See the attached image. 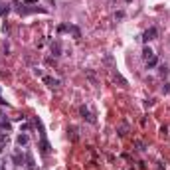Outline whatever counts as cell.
Segmentation results:
<instances>
[{
    "label": "cell",
    "mask_w": 170,
    "mask_h": 170,
    "mask_svg": "<svg viewBox=\"0 0 170 170\" xmlns=\"http://www.w3.org/2000/svg\"><path fill=\"white\" fill-rule=\"evenodd\" d=\"M79 113H81V117H83V119H85L87 123H91V125H95V123H97V119H95V115L89 111V107L81 105V107H79Z\"/></svg>",
    "instance_id": "cell-1"
},
{
    "label": "cell",
    "mask_w": 170,
    "mask_h": 170,
    "mask_svg": "<svg viewBox=\"0 0 170 170\" xmlns=\"http://www.w3.org/2000/svg\"><path fill=\"white\" fill-rule=\"evenodd\" d=\"M67 32L73 36V40H81V30L77 28V26H71V24H69V26H67Z\"/></svg>",
    "instance_id": "cell-8"
},
{
    "label": "cell",
    "mask_w": 170,
    "mask_h": 170,
    "mask_svg": "<svg viewBox=\"0 0 170 170\" xmlns=\"http://www.w3.org/2000/svg\"><path fill=\"white\" fill-rule=\"evenodd\" d=\"M8 140H10V136H8V133H0V152L6 148V145H8Z\"/></svg>",
    "instance_id": "cell-9"
},
{
    "label": "cell",
    "mask_w": 170,
    "mask_h": 170,
    "mask_svg": "<svg viewBox=\"0 0 170 170\" xmlns=\"http://www.w3.org/2000/svg\"><path fill=\"white\" fill-rule=\"evenodd\" d=\"M44 83L47 85V87H52V89H57V87L61 85V81L59 79H56V77H47V75L44 77Z\"/></svg>",
    "instance_id": "cell-5"
},
{
    "label": "cell",
    "mask_w": 170,
    "mask_h": 170,
    "mask_svg": "<svg viewBox=\"0 0 170 170\" xmlns=\"http://www.w3.org/2000/svg\"><path fill=\"white\" fill-rule=\"evenodd\" d=\"M67 133H69V136H71V140H73V142H75V140L79 138V136H77V127H69Z\"/></svg>",
    "instance_id": "cell-14"
},
{
    "label": "cell",
    "mask_w": 170,
    "mask_h": 170,
    "mask_svg": "<svg viewBox=\"0 0 170 170\" xmlns=\"http://www.w3.org/2000/svg\"><path fill=\"white\" fill-rule=\"evenodd\" d=\"M152 56H154V52H152V50H150L148 45H145V47H142V59L147 61V59H150Z\"/></svg>",
    "instance_id": "cell-12"
},
{
    "label": "cell",
    "mask_w": 170,
    "mask_h": 170,
    "mask_svg": "<svg viewBox=\"0 0 170 170\" xmlns=\"http://www.w3.org/2000/svg\"><path fill=\"white\" fill-rule=\"evenodd\" d=\"M135 147L138 148V150H140V152H142V150H147V145H145V142H142V140H135Z\"/></svg>",
    "instance_id": "cell-17"
},
{
    "label": "cell",
    "mask_w": 170,
    "mask_h": 170,
    "mask_svg": "<svg viewBox=\"0 0 170 170\" xmlns=\"http://www.w3.org/2000/svg\"><path fill=\"white\" fill-rule=\"evenodd\" d=\"M162 93H164V95H168V93H170V85H168V83L162 85Z\"/></svg>",
    "instance_id": "cell-20"
},
{
    "label": "cell",
    "mask_w": 170,
    "mask_h": 170,
    "mask_svg": "<svg viewBox=\"0 0 170 170\" xmlns=\"http://www.w3.org/2000/svg\"><path fill=\"white\" fill-rule=\"evenodd\" d=\"M0 127H2V129H6V131H10V123H8V119H6L2 113H0Z\"/></svg>",
    "instance_id": "cell-15"
},
{
    "label": "cell",
    "mask_w": 170,
    "mask_h": 170,
    "mask_svg": "<svg viewBox=\"0 0 170 170\" xmlns=\"http://www.w3.org/2000/svg\"><path fill=\"white\" fill-rule=\"evenodd\" d=\"M111 71H113V79L117 81V83H119L121 87H127V85H129V81H127L125 77L121 75V71H119V69H117V67H113V69H111Z\"/></svg>",
    "instance_id": "cell-4"
},
{
    "label": "cell",
    "mask_w": 170,
    "mask_h": 170,
    "mask_svg": "<svg viewBox=\"0 0 170 170\" xmlns=\"http://www.w3.org/2000/svg\"><path fill=\"white\" fill-rule=\"evenodd\" d=\"M127 2H131V0H127Z\"/></svg>",
    "instance_id": "cell-27"
},
{
    "label": "cell",
    "mask_w": 170,
    "mask_h": 170,
    "mask_svg": "<svg viewBox=\"0 0 170 170\" xmlns=\"http://www.w3.org/2000/svg\"><path fill=\"white\" fill-rule=\"evenodd\" d=\"M40 147H42V152H44V154H50V142L45 140L44 133H42V142H40Z\"/></svg>",
    "instance_id": "cell-11"
},
{
    "label": "cell",
    "mask_w": 170,
    "mask_h": 170,
    "mask_svg": "<svg viewBox=\"0 0 170 170\" xmlns=\"http://www.w3.org/2000/svg\"><path fill=\"white\" fill-rule=\"evenodd\" d=\"M129 129H131V127H129V123H127V121H123V123H121V127L117 129V133H119V136H125L127 133H129Z\"/></svg>",
    "instance_id": "cell-10"
},
{
    "label": "cell",
    "mask_w": 170,
    "mask_h": 170,
    "mask_svg": "<svg viewBox=\"0 0 170 170\" xmlns=\"http://www.w3.org/2000/svg\"><path fill=\"white\" fill-rule=\"evenodd\" d=\"M34 2H38V0H26V4H34Z\"/></svg>",
    "instance_id": "cell-24"
},
{
    "label": "cell",
    "mask_w": 170,
    "mask_h": 170,
    "mask_svg": "<svg viewBox=\"0 0 170 170\" xmlns=\"http://www.w3.org/2000/svg\"><path fill=\"white\" fill-rule=\"evenodd\" d=\"M156 36H158V30H156V28H154V26H150V28H148L147 32H145V34H142V42H152V40H156Z\"/></svg>",
    "instance_id": "cell-3"
},
{
    "label": "cell",
    "mask_w": 170,
    "mask_h": 170,
    "mask_svg": "<svg viewBox=\"0 0 170 170\" xmlns=\"http://www.w3.org/2000/svg\"><path fill=\"white\" fill-rule=\"evenodd\" d=\"M16 142H18V147H26L30 142V136L26 135V133H20V135L16 136Z\"/></svg>",
    "instance_id": "cell-7"
},
{
    "label": "cell",
    "mask_w": 170,
    "mask_h": 170,
    "mask_svg": "<svg viewBox=\"0 0 170 170\" xmlns=\"http://www.w3.org/2000/svg\"><path fill=\"white\" fill-rule=\"evenodd\" d=\"M26 162H28V168L34 170V160H32V156H30V154H26Z\"/></svg>",
    "instance_id": "cell-18"
},
{
    "label": "cell",
    "mask_w": 170,
    "mask_h": 170,
    "mask_svg": "<svg viewBox=\"0 0 170 170\" xmlns=\"http://www.w3.org/2000/svg\"><path fill=\"white\" fill-rule=\"evenodd\" d=\"M160 135H162V136L168 135V127H160Z\"/></svg>",
    "instance_id": "cell-22"
},
{
    "label": "cell",
    "mask_w": 170,
    "mask_h": 170,
    "mask_svg": "<svg viewBox=\"0 0 170 170\" xmlns=\"http://www.w3.org/2000/svg\"><path fill=\"white\" fill-rule=\"evenodd\" d=\"M115 18H117V20H121V18H125V12H117V14H115Z\"/></svg>",
    "instance_id": "cell-23"
},
{
    "label": "cell",
    "mask_w": 170,
    "mask_h": 170,
    "mask_svg": "<svg viewBox=\"0 0 170 170\" xmlns=\"http://www.w3.org/2000/svg\"><path fill=\"white\" fill-rule=\"evenodd\" d=\"M8 12H10V8H8V6H2V10H0V16H6Z\"/></svg>",
    "instance_id": "cell-21"
},
{
    "label": "cell",
    "mask_w": 170,
    "mask_h": 170,
    "mask_svg": "<svg viewBox=\"0 0 170 170\" xmlns=\"http://www.w3.org/2000/svg\"><path fill=\"white\" fill-rule=\"evenodd\" d=\"M158 73L162 75V77H166V75H168V65H166V63H162V65L158 67Z\"/></svg>",
    "instance_id": "cell-16"
},
{
    "label": "cell",
    "mask_w": 170,
    "mask_h": 170,
    "mask_svg": "<svg viewBox=\"0 0 170 170\" xmlns=\"http://www.w3.org/2000/svg\"><path fill=\"white\" fill-rule=\"evenodd\" d=\"M0 10H2V4H0Z\"/></svg>",
    "instance_id": "cell-26"
},
{
    "label": "cell",
    "mask_w": 170,
    "mask_h": 170,
    "mask_svg": "<svg viewBox=\"0 0 170 170\" xmlns=\"http://www.w3.org/2000/svg\"><path fill=\"white\" fill-rule=\"evenodd\" d=\"M156 63H158V57H156V56H152L150 59H147V69L156 67Z\"/></svg>",
    "instance_id": "cell-13"
},
{
    "label": "cell",
    "mask_w": 170,
    "mask_h": 170,
    "mask_svg": "<svg viewBox=\"0 0 170 170\" xmlns=\"http://www.w3.org/2000/svg\"><path fill=\"white\" fill-rule=\"evenodd\" d=\"M0 105H6V101H4V99H2V97H0Z\"/></svg>",
    "instance_id": "cell-25"
},
{
    "label": "cell",
    "mask_w": 170,
    "mask_h": 170,
    "mask_svg": "<svg viewBox=\"0 0 170 170\" xmlns=\"http://www.w3.org/2000/svg\"><path fill=\"white\" fill-rule=\"evenodd\" d=\"M57 32H59V34H61V32H67V24H59V26H57Z\"/></svg>",
    "instance_id": "cell-19"
},
{
    "label": "cell",
    "mask_w": 170,
    "mask_h": 170,
    "mask_svg": "<svg viewBox=\"0 0 170 170\" xmlns=\"http://www.w3.org/2000/svg\"><path fill=\"white\" fill-rule=\"evenodd\" d=\"M0 170H2V168H0Z\"/></svg>",
    "instance_id": "cell-28"
},
{
    "label": "cell",
    "mask_w": 170,
    "mask_h": 170,
    "mask_svg": "<svg viewBox=\"0 0 170 170\" xmlns=\"http://www.w3.org/2000/svg\"><path fill=\"white\" fill-rule=\"evenodd\" d=\"M85 77L91 81V85H95V87L99 85V79H97V75H95V71H93V69H85Z\"/></svg>",
    "instance_id": "cell-6"
},
{
    "label": "cell",
    "mask_w": 170,
    "mask_h": 170,
    "mask_svg": "<svg viewBox=\"0 0 170 170\" xmlns=\"http://www.w3.org/2000/svg\"><path fill=\"white\" fill-rule=\"evenodd\" d=\"M50 52H52L54 57H59L61 52H63V50H61V42H59V40H52V42H50Z\"/></svg>",
    "instance_id": "cell-2"
}]
</instances>
